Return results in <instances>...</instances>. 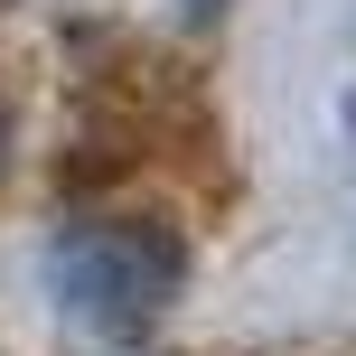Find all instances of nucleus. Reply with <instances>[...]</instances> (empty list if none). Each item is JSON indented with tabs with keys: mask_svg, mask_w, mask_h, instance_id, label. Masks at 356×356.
<instances>
[{
	"mask_svg": "<svg viewBox=\"0 0 356 356\" xmlns=\"http://www.w3.org/2000/svg\"><path fill=\"white\" fill-rule=\"evenodd\" d=\"M178 282H188V253H178V234L150 225V216H85V225H66L47 244V291L94 338H141V328H160Z\"/></svg>",
	"mask_w": 356,
	"mask_h": 356,
	"instance_id": "nucleus-1",
	"label": "nucleus"
}]
</instances>
